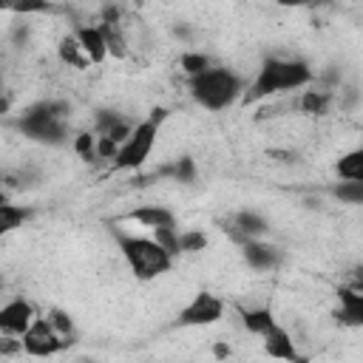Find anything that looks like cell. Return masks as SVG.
Listing matches in <instances>:
<instances>
[{"instance_id":"cell-18","label":"cell","mask_w":363,"mask_h":363,"mask_svg":"<svg viewBox=\"0 0 363 363\" xmlns=\"http://www.w3.org/2000/svg\"><path fill=\"white\" fill-rule=\"evenodd\" d=\"M102 40H105V51L108 57L113 60H125L128 57V37H125V28L122 26H105V23H96Z\"/></svg>"},{"instance_id":"cell-36","label":"cell","mask_w":363,"mask_h":363,"mask_svg":"<svg viewBox=\"0 0 363 363\" xmlns=\"http://www.w3.org/2000/svg\"><path fill=\"white\" fill-rule=\"evenodd\" d=\"M79 363H91V360H79Z\"/></svg>"},{"instance_id":"cell-5","label":"cell","mask_w":363,"mask_h":363,"mask_svg":"<svg viewBox=\"0 0 363 363\" xmlns=\"http://www.w3.org/2000/svg\"><path fill=\"white\" fill-rule=\"evenodd\" d=\"M156 136H159V125L153 119H142L133 125V133L119 145V153L116 159L111 162L113 170H136L147 162L153 145H156Z\"/></svg>"},{"instance_id":"cell-33","label":"cell","mask_w":363,"mask_h":363,"mask_svg":"<svg viewBox=\"0 0 363 363\" xmlns=\"http://www.w3.org/2000/svg\"><path fill=\"white\" fill-rule=\"evenodd\" d=\"M6 204H11V193L6 187H0V207H6Z\"/></svg>"},{"instance_id":"cell-23","label":"cell","mask_w":363,"mask_h":363,"mask_svg":"<svg viewBox=\"0 0 363 363\" xmlns=\"http://www.w3.org/2000/svg\"><path fill=\"white\" fill-rule=\"evenodd\" d=\"M119 122H125V116L119 111H111V108H99L94 111V136H108Z\"/></svg>"},{"instance_id":"cell-9","label":"cell","mask_w":363,"mask_h":363,"mask_svg":"<svg viewBox=\"0 0 363 363\" xmlns=\"http://www.w3.org/2000/svg\"><path fill=\"white\" fill-rule=\"evenodd\" d=\"M34 318H37L34 315V306L26 298H11L9 303L0 306V335L23 337Z\"/></svg>"},{"instance_id":"cell-8","label":"cell","mask_w":363,"mask_h":363,"mask_svg":"<svg viewBox=\"0 0 363 363\" xmlns=\"http://www.w3.org/2000/svg\"><path fill=\"white\" fill-rule=\"evenodd\" d=\"M261 337H264V354H267V357L284 360V363H309V357L301 354L295 337H292L281 323H275V326H272L269 332H264Z\"/></svg>"},{"instance_id":"cell-3","label":"cell","mask_w":363,"mask_h":363,"mask_svg":"<svg viewBox=\"0 0 363 363\" xmlns=\"http://www.w3.org/2000/svg\"><path fill=\"white\" fill-rule=\"evenodd\" d=\"M111 235L116 241V250L122 252L128 269L136 275V281H153L164 272H170L173 267V258L153 241V238H145V235H130L119 227L111 224Z\"/></svg>"},{"instance_id":"cell-37","label":"cell","mask_w":363,"mask_h":363,"mask_svg":"<svg viewBox=\"0 0 363 363\" xmlns=\"http://www.w3.org/2000/svg\"><path fill=\"white\" fill-rule=\"evenodd\" d=\"M0 289H3V281H0Z\"/></svg>"},{"instance_id":"cell-10","label":"cell","mask_w":363,"mask_h":363,"mask_svg":"<svg viewBox=\"0 0 363 363\" xmlns=\"http://www.w3.org/2000/svg\"><path fill=\"white\" fill-rule=\"evenodd\" d=\"M241 255H244V261H247L252 269H258V272L278 269V267H281V261H284V252H281L275 244L261 241V238L247 241V244L241 247Z\"/></svg>"},{"instance_id":"cell-26","label":"cell","mask_w":363,"mask_h":363,"mask_svg":"<svg viewBox=\"0 0 363 363\" xmlns=\"http://www.w3.org/2000/svg\"><path fill=\"white\" fill-rule=\"evenodd\" d=\"M45 320L51 323V329H54L60 337H77V335H74V320H71V315H68L65 309L51 306L48 315H45Z\"/></svg>"},{"instance_id":"cell-31","label":"cell","mask_w":363,"mask_h":363,"mask_svg":"<svg viewBox=\"0 0 363 363\" xmlns=\"http://www.w3.org/2000/svg\"><path fill=\"white\" fill-rule=\"evenodd\" d=\"M28 34H31V26H28V23H14V28H11V43L20 48V45L28 43Z\"/></svg>"},{"instance_id":"cell-16","label":"cell","mask_w":363,"mask_h":363,"mask_svg":"<svg viewBox=\"0 0 363 363\" xmlns=\"http://www.w3.org/2000/svg\"><path fill=\"white\" fill-rule=\"evenodd\" d=\"M235 312H238V318H241V326L250 332V335H264V332H269L278 320H275V315H272V309L269 306H235Z\"/></svg>"},{"instance_id":"cell-15","label":"cell","mask_w":363,"mask_h":363,"mask_svg":"<svg viewBox=\"0 0 363 363\" xmlns=\"http://www.w3.org/2000/svg\"><path fill=\"white\" fill-rule=\"evenodd\" d=\"M128 221H136V224L150 227V230H159V227H179L173 210H167V207H162V204H145V207H136V210L128 213Z\"/></svg>"},{"instance_id":"cell-14","label":"cell","mask_w":363,"mask_h":363,"mask_svg":"<svg viewBox=\"0 0 363 363\" xmlns=\"http://www.w3.org/2000/svg\"><path fill=\"white\" fill-rule=\"evenodd\" d=\"M74 40L79 43V48H82V54H85L88 62L99 65V62L108 60L105 40H102V34H99L96 26H77V28H74Z\"/></svg>"},{"instance_id":"cell-7","label":"cell","mask_w":363,"mask_h":363,"mask_svg":"<svg viewBox=\"0 0 363 363\" xmlns=\"http://www.w3.org/2000/svg\"><path fill=\"white\" fill-rule=\"evenodd\" d=\"M221 315H224V301L218 295L201 289L190 298L187 306L179 309L176 326H213L221 320Z\"/></svg>"},{"instance_id":"cell-35","label":"cell","mask_w":363,"mask_h":363,"mask_svg":"<svg viewBox=\"0 0 363 363\" xmlns=\"http://www.w3.org/2000/svg\"><path fill=\"white\" fill-rule=\"evenodd\" d=\"M0 187H3V173H0Z\"/></svg>"},{"instance_id":"cell-11","label":"cell","mask_w":363,"mask_h":363,"mask_svg":"<svg viewBox=\"0 0 363 363\" xmlns=\"http://www.w3.org/2000/svg\"><path fill=\"white\" fill-rule=\"evenodd\" d=\"M196 176H199V170H196V162H193V156H179V159H173V162H167V164L156 167L153 173L142 176V182L170 179V182H179V184H193V182H196Z\"/></svg>"},{"instance_id":"cell-19","label":"cell","mask_w":363,"mask_h":363,"mask_svg":"<svg viewBox=\"0 0 363 363\" xmlns=\"http://www.w3.org/2000/svg\"><path fill=\"white\" fill-rule=\"evenodd\" d=\"M57 57H60V62H65V65H71V68H79V71L91 65V62L85 60L79 43L74 40V34H65V37L57 43Z\"/></svg>"},{"instance_id":"cell-32","label":"cell","mask_w":363,"mask_h":363,"mask_svg":"<svg viewBox=\"0 0 363 363\" xmlns=\"http://www.w3.org/2000/svg\"><path fill=\"white\" fill-rule=\"evenodd\" d=\"M213 354H216V360H227L230 357V346L224 340H218V343H213Z\"/></svg>"},{"instance_id":"cell-30","label":"cell","mask_w":363,"mask_h":363,"mask_svg":"<svg viewBox=\"0 0 363 363\" xmlns=\"http://www.w3.org/2000/svg\"><path fill=\"white\" fill-rule=\"evenodd\" d=\"M23 352V340L14 335H0V357H14Z\"/></svg>"},{"instance_id":"cell-17","label":"cell","mask_w":363,"mask_h":363,"mask_svg":"<svg viewBox=\"0 0 363 363\" xmlns=\"http://www.w3.org/2000/svg\"><path fill=\"white\" fill-rule=\"evenodd\" d=\"M335 94L329 88H315V91H303L298 99H295V108L301 113H309V116H323L332 105Z\"/></svg>"},{"instance_id":"cell-25","label":"cell","mask_w":363,"mask_h":363,"mask_svg":"<svg viewBox=\"0 0 363 363\" xmlns=\"http://www.w3.org/2000/svg\"><path fill=\"white\" fill-rule=\"evenodd\" d=\"M201 250H207V233L204 230H182L179 233V255L182 252L193 255V252H201Z\"/></svg>"},{"instance_id":"cell-22","label":"cell","mask_w":363,"mask_h":363,"mask_svg":"<svg viewBox=\"0 0 363 363\" xmlns=\"http://www.w3.org/2000/svg\"><path fill=\"white\" fill-rule=\"evenodd\" d=\"M179 68H182V71L187 74V79H190V77H199V74L216 68V62H213L204 51H184V54L179 57Z\"/></svg>"},{"instance_id":"cell-2","label":"cell","mask_w":363,"mask_h":363,"mask_svg":"<svg viewBox=\"0 0 363 363\" xmlns=\"http://www.w3.org/2000/svg\"><path fill=\"white\" fill-rule=\"evenodd\" d=\"M68 116H71V105L62 99H43L28 105L17 119L14 128L40 145H51L60 147L68 142Z\"/></svg>"},{"instance_id":"cell-13","label":"cell","mask_w":363,"mask_h":363,"mask_svg":"<svg viewBox=\"0 0 363 363\" xmlns=\"http://www.w3.org/2000/svg\"><path fill=\"white\" fill-rule=\"evenodd\" d=\"M227 221H230V227H233L244 241H255V238H264V235L269 233L267 218H264L261 213H255V210H238V213H233Z\"/></svg>"},{"instance_id":"cell-29","label":"cell","mask_w":363,"mask_h":363,"mask_svg":"<svg viewBox=\"0 0 363 363\" xmlns=\"http://www.w3.org/2000/svg\"><path fill=\"white\" fill-rule=\"evenodd\" d=\"M119 153V145L105 139V136H96V162H113Z\"/></svg>"},{"instance_id":"cell-24","label":"cell","mask_w":363,"mask_h":363,"mask_svg":"<svg viewBox=\"0 0 363 363\" xmlns=\"http://www.w3.org/2000/svg\"><path fill=\"white\" fill-rule=\"evenodd\" d=\"M71 147L82 162H96V136L91 130H79L71 139Z\"/></svg>"},{"instance_id":"cell-6","label":"cell","mask_w":363,"mask_h":363,"mask_svg":"<svg viewBox=\"0 0 363 363\" xmlns=\"http://www.w3.org/2000/svg\"><path fill=\"white\" fill-rule=\"evenodd\" d=\"M20 340H23V352L31 357H54L77 343V337H60L45 318H34Z\"/></svg>"},{"instance_id":"cell-27","label":"cell","mask_w":363,"mask_h":363,"mask_svg":"<svg viewBox=\"0 0 363 363\" xmlns=\"http://www.w3.org/2000/svg\"><path fill=\"white\" fill-rule=\"evenodd\" d=\"M153 241H156L170 258L179 255V227H159V230H153Z\"/></svg>"},{"instance_id":"cell-1","label":"cell","mask_w":363,"mask_h":363,"mask_svg":"<svg viewBox=\"0 0 363 363\" xmlns=\"http://www.w3.org/2000/svg\"><path fill=\"white\" fill-rule=\"evenodd\" d=\"M315 82V71L306 60H286V57H264L255 79L244 88L241 105H255L267 96L281 91H298Z\"/></svg>"},{"instance_id":"cell-12","label":"cell","mask_w":363,"mask_h":363,"mask_svg":"<svg viewBox=\"0 0 363 363\" xmlns=\"http://www.w3.org/2000/svg\"><path fill=\"white\" fill-rule=\"evenodd\" d=\"M337 301H340V306H337L335 318L343 326H352V329L363 326V292H357L352 286H340L337 289Z\"/></svg>"},{"instance_id":"cell-20","label":"cell","mask_w":363,"mask_h":363,"mask_svg":"<svg viewBox=\"0 0 363 363\" xmlns=\"http://www.w3.org/2000/svg\"><path fill=\"white\" fill-rule=\"evenodd\" d=\"M335 170H337V176L343 182H363V150L354 147V150L343 153L337 159V167Z\"/></svg>"},{"instance_id":"cell-4","label":"cell","mask_w":363,"mask_h":363,"mask_svg":"<svg viewBox=\"0 0 363 363\" xmlns=\"http://www.w3.org/2000/svg\"><path fill=\"white\" fill-rule=\"evenodd\" d=\"M244 88H247L244 79L233 68H224V65H216V68L187 79V91H190L193 102L201 105L204 111H224V108L241 102Z\"/></svg>"},{"instance_id":"cell-28","label":"cell","mask_w":363,"mask_h":363,"mask_svg":"<svg viewBox=\"0 0 363 363\" xmlns=\"http://www.w3.org/2000/svg\"><path fill=\"white\" fill-rule=\"evenodd\" d=\"M332 196L346 201V204H360L363 201V182H340L332 187Z\"/></svg>"},{"instance_id":"cell-34","label":"cell","mask_w":363,"mask_h":363,"mask_svg":"<svg viewBox=\"0 0 363 363\" xmlns=\"http://www.w3.org/2000/svg\"><path fill=\"white\" fill-rule=\"evenodd\" d=\"M6 96V91H3V77H0V99Z\"/></svg>"},{"instance_id":"cell-21","label":"cell","mask_w":363,"mask_h":363,"mask_svg":"<svg viewBox=\"0 0 363 363\" xmlns=\"http://www.w3.org/2000/svg\"><path fill=\"white\" fill-rule=\"evenodd\" d=\"M31 216H34V210L20 207V204H6V207H0V235L14 233V230L23 227Z\"/></svg>"}]
</instances>
